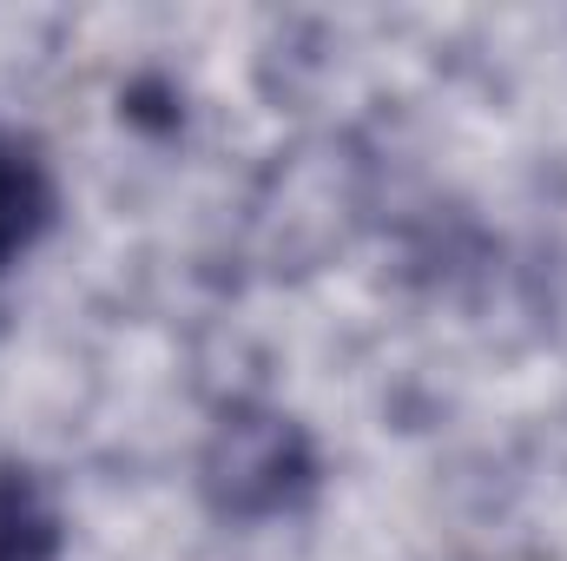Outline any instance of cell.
<instances>
[{"label": "cell", "mask_w": 567, "mask_h": 561, "mask_svg": "<svg viewBox=\"0 0 567 561\" xmlns=\"http://www.w3.org/2000/svg\"><path fill=\"white\" fill-rule=\"evenodd\" d=\"M310 482H317V456L290 417L258 410V404H238L218 417L212 449H205V496L225 516H238V522L284 516L310 496Z\"/></svg>", "instance_id": "obj_1"}, {"label": "cell", "mask_w": 567, "mask_h": 561, "mask_svg": "<svg viewBox=\"0 0 567 561\" xmlns=\"http://www.w3.org/2000/svg\"><path fill=\"white\" fill-rule=\"evenodd\" d=\"M53 218H60V185L47 152L27 133L0 126V278L53 232Z\"/></svg>", "instance_id": "obj_2"}, {"label": "cell", "mask_w": 567, "mask_h": 561, "mask_svg": "<svg viewBox=\"0 0 567 561\" xmlns=\"http://www.w3.org/2000/svg\"><path fill=\"white\" fill-rule=\"evenodd\" d=\"M60 509L27 462L0 469V561H60Z\"/></svg>", "instance_id": "obj_3"}]
</instances>
